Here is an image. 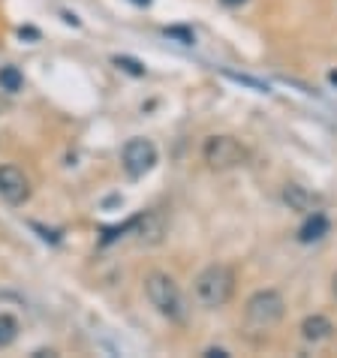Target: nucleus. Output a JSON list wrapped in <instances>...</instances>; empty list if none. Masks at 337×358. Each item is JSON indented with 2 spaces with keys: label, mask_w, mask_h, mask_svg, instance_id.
I'll list each match as a JSON object with an SVG mask.
<instances>
[{
  "label": "nucleus",
  "mask_w": 337,
  "mask_h": 358,
  "mask_svg": "<svg viewBox=\"0 0 337 358\" xmlns=\"http://www.w3.org/2000/svg\"><path fill=\"white\" fill-rule=\"evenodd\" d=\"M145 295L157 307V313L166 316L168 322H184L187 320V301L178 283L163 271H154L145 277Z\"/></svg>",
  "instance_id": "nucleus-1"
},
{
  "label": "nucleus",
  "mask_w": 337,
  "mask_h": 358,
  "mask_svg": "<svg viewBox=\"0 0 337 358\" xmlns=\"http://www.w3.org/2000/svg\"><path fill=\"white\" fill-rule=\"evenodd\" d=\"M193 292H196V301L208 310H217V307L229 304V298L235 292V274L232 268L226 265H208L199 271L193 283Z\"/></svg>",
  "instance_id": "nucleus-2"
},
{
  "label": "nucleus",
  "mask_w": 337,
  "mask_h": 358,
  "mask_svg": "<svg viewBox=\"0 0 337 358\" xmlns=\"http://www.w3.org/2000/svg\"><path fill=\"white\" fill-rule=\"evenodd\" d=\"M283 313H286V301H283V295L274 292V289H259V292H253L250 301H247V307H244L247 325L265 328V331L280 322Z\"/></svg>",
  "instance_id": "nucleus-3"
},
{
  "label": "nucleus",
  "mask_w": 337,
  "mask_h": 358,
  "mask_svg": "<svg viewBox=\"0 0 337 358\" xmlns=\"http://www.w3.org/2000/svg\"><path fill=\"white\" fill-rule=\"evenodd\" d=\"M202 154H205V163L211 169H217V172L238 169V166H244V160H247V148L232 136H211L205 142Z\"/></svg>",
  "instance_id": "nucleus-4"
},
{
  "label": "nucleus",
  "mask_w": 337,
  "mask_h": 358,
  "mask_svg": "<svg viewBox=\"0 0 337 358\" xmlns=\"http://www.w3.org/2000/svg\"><path fill=\"white\" fill-rule=\"evenodd\" d=\"M121 160H124V169L130 178H145L157 166V145L151 138H130V142L124 145Z\"/></svg>",
  "instance_id": "nucleus-5"
},
{
  "label": "nucleus",
  "mask_w": 337,
  "mask_h": 358,
  "mask_svg": "<svg viewBox=\"0 0 337 358\" xmlns=\"http://www.w3.org/2000/svg\"><path fill=\"white\" fill-rule=\"evenodd\" d=\"M31 196V181L18 166H0V199L9 205H22Z\"/></svg>",
  "instance_id": "nucleus-6"
},
{
  "label": "nucleus",
  "mask_w": 337,
  "mask_h": 358,
  "mask_svg": "<svg viewBox=\"0 0 337 358\" xmlns=\"http://www.w3.org/2000/svg\"><path fill=\"white\" fill-rule=\"evenodd\" d=\"M329 229H331L329 217H325L322 211H310L307 214V220L301 223V229H299V241L301 244H313V241H320V238L329 235Z\"/></svg>",
  "instance_id": "nucleus-7"
},
{
  "label": "nucleus",
  "mask_w": 337,
  "mask_h": 358,
  "mask_svg": "<svg viewBox=\"0 0 337 358\" xmlns=\"http://www.w3.org/2000/svg\"><path fill=\"white\" fill-rule=\"evenodd\" d=\"M331 334H334V325H331L329 316L313 313V316H307V320L301 322V337L307 343H322V341H329Z\"/></svg>",
  "instance_id": "nucleus-8"
},
{
  "label": "nucleus",
  "mask_w": 337,
  "mask_h": 358,
  "mask_svg": "<svg viewBox=\"0 0 337 358\" xmlns=\"http://www.w3.org/2000/svg\"><path fill=\"white\" fill-rule=\"evenodd\" d=\"M130 229H136L138 238L142 241H160V235H163V220L157 214H145V217H136V220H130Z\"/></svg>",
  "instance_id": "nucleus-9"
},
{
  "label": "nucleus",
  "mask_w": 337,
  "mask_h": 358,
  "mask_svg": "<svg viewBox=\"0 0 337 358\" xmlns=\"http://www.w3.org/2000/svg\"><path fill=\"white\" fill-rule=\"evenodd\" d=\"M283 199L289 202V208H295V211H304V214H310L313 208H316V196L307 193L304 187H299V184H289V187H286Z\"/></svg>",
  "instance_id": "nucleus-10"
},
{
  "label": "nucleus",
  "mask_w": 337,
  "mask_h": 358,
  "mask_svg": "<svg viewBox=\"0 0 337 358\" xmlns=\"http://www.w3.org/2000/svg\"><path fill=\"white\" fill-rule=\"evenodd\" d=\"M24 87V76L18 66H0V91L6 94H18Z\"/></svg>",
  "instance_id": "nucleus-11"
},
{
  "label": "nucleus",
  "mask_w": 337,
  "mask_h": 358,
  "mask_svg": "<svg viewBox=\"0 0 337 358\" xmlns=\"http://www.w3.org/2000/svg\"><path fill=\"white\" fill-rule=\"evenodd\" d=\"M15 337H18V320L9 313H0V350L13 346Z\"/></svg>",
  "instance_id": "nucleus-12"
},
{
  "label": "nucleus",
  "mask_w": 337,
  "mask_h": 358,
  "mask_svg": "<svg viewBox=\"0 0 337 358\" xmlns=\"http://www.w3.org/2000/svg\"><path fill=\"white\" fill-rule=\"evenodd\" d=\"M115 64L124 69V73H130V76H145V66L138 64V61H133V57H124V55H117L115 57Z\"/></svg>",
  "instance_id": "nucleus-13"
},
{
  "label": "nucleus",
  "mask_w": 337,
  "mask_h": 358,
  "mask_svg": "<svg viewBox=\"0 0 337 358\" xmlns=\"http://www.w3.org/2000/svg\"><path fill=\"white\" fill-rule=\"evenodd\" d=\"M166 36H178L184 45H190V43H193V34H190V31H184V27H166Z\"/></svg>",
  "instance_id": "nucleus-14"
},
{
  "label": "nucleus",
  "mask_w": 337,
  "mask_h": 358,
  "mask_svg": "<svg viewBox=\"0 0 337 358\" xmlns=\"http://www.w3.org/2000/svg\"><path fill=\"white\" fill-rule=\"evenodd\" d=\"M205 355H208V358H226L229 352H226V350H205Z\"/></svg>",
  "instance_id": "nucleus-15"
},
{
  "label": "nucleus",
  "mask_w": 337,
  "mask_h": 358,
  "mask_svg": "<svg viewBox=\"0 0 337 358\" xmlns=\"http://www.w3.org/2000/svg\"><path fill=\"white\" fill-rule=\"evenodd\" d=\"M220 3H223V6H244L247 0H220Z\"/></svg>",
  "instance_id": "nucleus-16"
},
{
  "label": "nucleus",
  "mask_w": 337,
  "mask_h": 358,
  "mask_svg": "<svg viewBox=\"0 0 337 358\" xmlns=\"http://www.w3.org/2000/svg\"><path fill=\"white\" fill-rule=\"evenodd\" d=\"M130 3H136V6H151V0H130Z\"/></svg>",
  "instance_id": "nucleus-17"
},
{
  "label": "nucleus",
  "mask_w": 337,
  "mask_h": 358,
  "mask_svg": "<svg viewBox=\"0 0 337 358\" xmlns=\"http://www.w3.org/2000/svg\"><path fill=\"white\" fill-rule=\"evenodd\" d=\"M334 295H337V274H334Z\"/></svg>",
  "instance_id": "nucleus-18"
}]
</instances>
